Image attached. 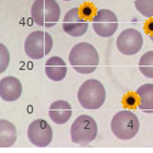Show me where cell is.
I'll list each match as a JSON object with an SVG mask.
<instances>
[{
    "mask_svg": "<svg viewBox=\"0 0 153 153\" xmlns=\"http://www.w3.org/2000/svg\"><path fill=\"white\" fill-rule=\"evenodd\" d=\"M137 95L139 97L138 108L147 114H153V84L146 83L137 90Z\"/></svg>",
    "mask_w": 153,
    "mask_h": 153,
    "instance_id": "14",
    "label": "cell"
},
{
    "mask_svg": "<svg viewBox=\"0 0 153 153\" xmlns=\"http://www.w3.org/2000/svg\"><path fill=\"white\" fill-rule=\"evenodd\" d=\"M62 1H71V0H62Z\"/></svg>",
    "mask_w": 153,
    "mask_h": 153,
    "instance_id": "20",
    "label": "cell"
},
{
    "mask_svg": "<svg viewBox=\"0 0 153 153\" xmlns=\"http://www.w3.org/2000/svg\"><path fill=\"white\" fill-rule=\"evenodd\" d=\"M89 23L80 14L79 8H72L64 16L62 29L65 33L72 37H80L88 31Z\"/></svg>",
    "mask_w": 153,
    "mask_h": 153,
    "instance_id": "10",
    "label": "cell"
},
{
    "mask_svg": "<svg viewBox=\"0 0 153 153\" xmlns=\"http://www.w3.org/2000/svg\"><path fill=\"white\" fill-rule=\"evenodd\" d=\"M134 8L144 18H153V0H136Z\"/></svg>",
    "mask_w": 153,
    "mask_h": 153,
    "instance_id": "17",
    "label": "cell"
},
{
    "mask_svg": "<svg viewBox=\"0 0 153 153\" xmlns=\"http://www.w3.org/2000/svg\"><path fill=\"white\" fill-rule=\"evenodd\" d=\"M139 70L148 79H153V51L144 53L139 60Z\"/></svg>",
    "mask_w": 153,
    "mask_h": 153,
    "instance_id": "16",
    "label": "cell"
},
{
    "mask_svg": "<svg viewBox=\"0 0 153 153\" xmlns=\"http://www.w3.org/2000/svg\"><path fill=\"white\" fill-rule=\"evenodd\" d=\"M68 59L71 67L82 74H93L97 69L100 62V56L96 48L86 42L74 45L69 53Z\"/></svg>",
    "mask_w": 153,
    "mask_h": 153,
    "instance_id": "1",
    "label": "cell"
},
{
    "mask_svg": "<svg viewBox=\"0 0 153 153\" xmlns=\"http://www.w3.org/2000/svg\"><path fill=\"white\" fill-rule=\"evenodd\" d=\"M106 99V91L101 81L89 79L82 83L78 91V101L85 109H99Z\"/></svg>",
    "mask_w": 153,
    "mask_h": 153,
    "instance_id": "2",
    "label": "cell"
},
{
    "mask_svg": "<svg viewBox=\"0 0 153 153\" xmlns=\"http://www.w3.org/2000/svg\"><path fill=\"white\" fill-rule=\"evenodd\" d=\"M33 22L43 27H53L60 18V7L56 0H35L31 8Z\"/></svg>",
    "mask_w": 153,
    "mask_h": 153,
    "instance_id": "4",
    "label": "cell"
},
{
    "mask_svg": "<svg viewBox=\"0 0 153 153\" xmlns=\"http://www.w3.org/2000/svg\"><path fill=\"white\" fill-rule=\"evenodd\" d=\"M22 84L16 76H4L0 80V97L6 102H14L22 95Z\"/></svg>",
    "mask_w": 153,
    "mask_h": 153,
    "instance_id": "11",
    "label": "cell"
},
{
    "mask_svg": "<svg viewBox=\"0 0 153 153\" xmlns=\"http://www.w3.org/2000/svg\"><path fill=\"white\" fill-rule=\"evenodd\" d=\"M67 66L64 59L58 56H53L48 58L45 64V74L48 79L55 82H59L66 78L67 76Z\"/></svg>",
    "mask_w": 153,
    "mask_h": 153,
    "instance_id": "13",
    "label": "cell"
},
{
    "mask_svg": "<svg viewBox=\"0 0 153 153\" xmlns=\"http://www.w3.org/2000/svg\"><path fill=\"white\" fill-rule=\"evenodd\" d=\"M139 119L138 116L131 111L124 109L116 113L111 123V129L116 138L119 140H131L137 136L139 131Z\"/></svg>",
    "mask_w": 153,
    "mask_h": 153,
    "instance_id": "3",
    "label": "cell"
},
{
    "mask_svg": "<svg viewBox=\"0 0 153 153\" xmlns=\"http://www.w3.org/2000/svg\"><path fill=\"white\" fill-rule=\"evenodd\" d=\"M27 138L35 147L46 148L53 140V129L44 119H35L29 125Z\"/></svg>",
    "mask_w": 153,
    "mask_h": 153,
    "instance_id": "9",
    "label": "cell"
},
{
    "mask_svg": "<svg viewBox=\"0 0 153 153\" xmlns=\"http://www.w3.org/2000/svg\"><path fill=\"white\" fill-rule=\"evenodd\" d=\"M16 141V126L7 119L0 120V148H10Z\"/></svg>",
    "mask_w": 153,
    "mask_h": 153,
    "instance_id": "15",
    "label": "cell"
},
{
    "mask_svg": "<svg viewBox=\"0 0 153 153\" xmlns=\"http://www.w3.org/2000/svg\"><path fill=\"white\" fill-rule=\"evenodd\" d=\"M150 39H151V41L153 42V34H152V35H150Z\"/></svg>",
    "mask_w": 153,
    "mask_h": 153,
    "instance_id": "19",
    "label": "cell"
},
{
    "mask_svg": "<svg viewBox=\"0 0 153 153\" xmlns=\"http://www.w3.org/2000/svg\"><path fill=\"white\" fill-rule=\"evenodd\" d=\"M48 115L51 121L56 125H65L72 116V107L67 101L58 100L51 103Z\"/></svg>",
    "mask_w": 153,
    "mask_h": 153,
    "instance_id": "12",
    "label": "cell"
},
{
    "mask_svg": "<svg viewBox=\"0 0 153 153\" xmlns=\"http://www.w3.org/2000/svg\"><path fill=\"white\" fill-rule=\"evenodd\" d=\"M92 26L100 37H111L118 29L117 16L112 10L100 9L93 16Z\"/></svg>",
    "mask_w": 153,
    "mask_h": 153,
    "instance_id": "7",
    "label": "cell"
},
{
    "mask_svg": "<svg viewBox=\"0 0 153 153\" xmlns=\"http://www.w3.org/2000/svg\"><path fill=\"white\" fill-rule=\"evenodd\" d=\"M54 41L51 34L44 31H34L30 33L24 42V51L31 59L38 60L51 53Z\"/></svg>",
    "mask_w": 153,
    "mask_h": 153,
    "instance_id": "6",
    "label": "cell"
},
{
    "mask_svg": "<svg viewBox=\"0 0 153 153\" xmlns=\"http://www.w3.org/2000/svg\"><path fill=\"white\" fill-rule=\"evenodd\" d=\"M97 136V124L89 115H80L71 125L70 137L72 142L86 146L95 140Z\"/></svg>",
    "mask_w": 153,
    "mask_h": 153,
    "instance_id": "5",
    "label": "cell"
},
{
    "mask_svg": "<svg viewBox=\"0 0 153 153\" xmlns=\"http://www.w3.org/2000/svg\"><path fill=\"white\" fill-rule=\"evenodd\" d=\"M143 45V37L138 30L126 29L118 35L116 46L119 53L126 56L138 54Z\"/></svg>",
    "mask_w": 153,
    "mask_h": 153,
    "instance_id": "8",
    "label": "cell"
},
{
    "mask_svg": "<svg viewBox=\"0 0 153 153\" xmlns=\"http://www.w3.org/2000/svg\"><path fill=\"white\" fill-rule=\"evenodd\" d=\"M0 49H1V53H0V56H1V66H0V74H2L3 71H6L8 65H9L10 61V54L7 47L1 43L0 44Z\"/></svg>",
    "mask_w": 153,
    "mask_h": 153,
    "instance_id": "18",
    "label": "cell"
}]
</instances>
